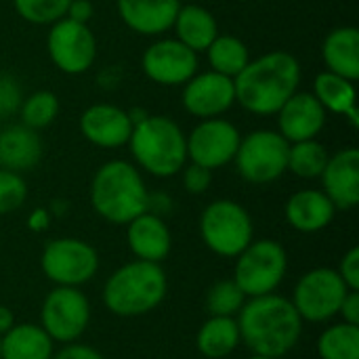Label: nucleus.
<instances>
[{"label":"nucleus","instance_id":"1","mask_svg":"<svg viewBox=\"0 0 359 359\" xmlns=\"http://www.w3.org/2000/svg\"><path fill=\"white\" fill-rule=\"evenodd\" d=\"M236 322L242 343L252 353L271 359L290 353L303 334V320L294 305L276 292L246 299Z\"/></svg>","mask_w":359,"mask_h":359},{"label":"nucleus","instance_id":"2","mask_svg":"<svg viewBox=\"0 0 359 359\" xmlns=\"http://www.w3.org/2000/svg\"><path fill=\"white\" fill-rule=\"evenodd\" d=\"M301 63L288 50H271L233 78L236 103L257 116H276L278 109L299 90Z\"/></svg>","mask_w":359,"mask_h":359},{"label":"nucleus","instance_id":"3","mask_svg":"<svg viewBox=\"0 0 359 359\" xmlns=\"http://www.w3.org/2000/svg\"><path fill=\"white\" fill-rule=\"evenodd\" d=\"M147 185L141 170L126 160H109L90 181L93 210L114 225H126L147 210Z\"/></svg>","mask_w":359,"mask_h":359},{"label":"nucleus","instance_id":"4","mask_svg":"<svg viewBox=\"0 0 359 359\" xmlns=\"http://www.w3.org/2000/svg\"><path fill=\"white\" fill-rule=\"evenodd\" d=\"M168 292V278L160 263L130 261L118 267L103 286V305L118 318H141L156 311Z\"/></svg>","mask_w":359,"mask_h":359},{"label":"nucleus","instance_id":"5","mask_svg":"<svg viewBox=\"0 0 359 359\" xmlns=\"http://www.w3.org/2000/svg\"><path fill=\"white\" fill-rule=\"evenodd\" d=\"M141 170L168 179L187 164V135L168 116H145L133 126L126 143Z\"/></svg>","mask_w":359,"mask_h":359},{"label":"nucleus","instance_id":"6","mask_svg":"<svg viewBox=\"0 0 359 359\" xmlns=\"http://www.w3.org/2000/svg\"><path fill=\"white\" fill-rule=\"evenodd\" d=\"M200 238L217 257L236 259L255 240V223L242 204L215 200L200 215Z\"/></svg>","mask_w":359,"mask_h":359},{"label":"nucleus","instance_id":"7","mask_svg":"<svg viewBox=\"0 0 359 359\" xmlns=\"http://www.w3.org/2000/svg\"><path fill=\"white\" fill-rule=\"evenodd\" d=\"M288 271L286 248L269 238L252 240L238 257L233 265V282L246 294V299L271 294L280 288Z\"/></svg>","mask_w":359,"mask_h":359},{"label":"nucleus","instance_id":"8","mask_svg":"<svg viewBox=\"0 0 359 359\" xmlns=\"http://www.w3.org/2000/svg\"><path fill=\"white\" fill-rule=\"evenodd\" d=\"M290 143L278 130H252L240 139L236 151L238 175L252 185H269L288 170Z\"/></svg>","mask_w":359,"mask_h":359},{"label":"nucleus","instance_id":"9","mask_svg":"<svg viewBox=\"0 0 359 359\" xmlns=\"http://www.w3.org/2000/svg\"><path fill=\"white\" fill-rule=\"evenodd\" d=\"M40 269L55 286L80 288L97 276L99 255L80 238H55L42 248Z\"/></svg>","mask_w":359,"mask_h":359},{"label":"nucleus","instance_id":"10","mask_svg":"<svg viewBox=\"0 0 359 359\" xmlns=\"http://www.w3.org/2000/svg\"><path fill=\"white\" fill-rule=\"evenodd\" d=\"M347 292L349 288L337 269L316 267L299 278L290 303L294 305L303 322L324 324L339 316L341 303Z\"/></svg>","mask_w":359,"mask_h":359},{"label":"nucleus","instance_id":"11","mask_svg":"<svg viewBox=\"0 0 359 359\" xmlns=\"http://www.w3.org/2000/svg\"><path fill=\"white\" fill-rule=\"evenodd\" d=\"M90 324V301L74 286H55L42 301L40 326L61 345L76 343Z\"/></svg>","mask_w":359,"mask_h":359},{"label":"nucleus","instance_id":"12","mask_svg":"<svg viewBox=\"0 0 359 359\" xmlns=\"http://www.w3.org/2000/svg\"><path fill=\"white\" fill-rule=\"evenodd\" d=\"M46 50L59 72L80 76L88 72L97 59V40L86 23L63 17L50 25Z\"/></svg>","mask_w":359,"mask_h":359},{"label":"nucleus","instance_id":"13","mask_svg":"<svg viewBox=\"0 0 359 359\" xmlns=\"http://www.w3.org/2000/svg\"><path fill=\"white\" fill-rule=\"evenodd\" d=\"M240 130L225 118L202 120L187 135V160L208 170L223 168L233 162L240 147Z\"/></svg>","mask_w":359,"mask_h":359},{"label":"nucleus","instance_id":"14","mask_svg":"<svg viewBox=\"0 0 359 359\" xmlns=\"http://www.w3.org/2000/svg\"><path fill=\"white\" fill-rule=\"evenodd\" d=\"M145 76L160 86H181L198 74V53L177 38H160L141 57Z\"/></svg>","mask_w":359,"mask_h":359},{"label":"nucleus","instance_id":"15","mask_svg":"<svg viewBox=\"0 0 359 359\" xmlns=\"http://www.w3.org/2000/svg\"><path fill=\"white\" fill-rule=\"evenodd\" d=\"M181 101L185 111L200 120L221 118L236 103L233 78L212 69L196 74L183 84Z\"/></svg>","mask_w":359,"mask_h":359},{"label":"nucleus","instance_id":"16","mask_svg":"<svg viewBox=\"0 0 359 359\" xmlns=\"http://www.w3.org/2000/svg\"><path fill=\"white\" fill-rule=\"evenodd\" d=\"M82 137L103 149H118L128 143L133 133V122L128 111L111 103H97L82 111L80 116Z\"/></svg>","mask_w":359,"mask_h":359},{"label":"nucleus","instance_id":"17","mask_svg":"<svg viewBox=\"0 0 359 359\" xmlns=\"http://www.w3.org/2000/svg\"><path fill=\"white\" fill-rule=\"evenodd\" d=\"M322 179V191L337 210H353L359 204V149L345 147L328 158Z\"/></svg>","mask_w":359,"mask_h":359},{"label":"nucleus","instance_id":"18","mask_svg":"<svg viewBox=\"0 0 359 359\" xmlns=\"http://www.w3.org/2000/svg\"><path fill=\"white\" fill-rule=\"evenodd\" d=\"M278 133L288 143L318 139L326 126V109L313 97V93H294L278 109Z\"/></svg>","mask_w":359,"mask_h":359},{"label":"nucleus","instance_id":"19","mask_svg":"<svg viewBox=\"0 0 359 359\" xmlns=\"http://www.w3.org/2000/svg\"><path fill=\"white\" fill-rule=\"evenodd\" d=\"M126 242L135 259L162 263L172 250V236L166 221L154 212H143L126 223Z\"/></svg>","mask_w":359,"mask_h":359},{"label":"nucleus","instance_id":"20","mask_svg":"<svg viewBox=\"0 0 359 359\" xmlns=\"http://www.w3.org/2000/svg\"><path fill=\"white\" fill-rule=\"evenodd\" d=\"M124 25L141 36H160L172 29L179 0H116Z\"/></svg>","mask_w":359,"mask_h":359},{"label":"nucleus","instance_id":"21","mask_svg":"<svg viewBox=\"0 0 359 359\" xmlns=\"http://www.w3.org/2000/svg\"><path fill=\"white\" fill-rule=\"evenodd\" d=\"M337 208L322 189H301L284 206L286 223L301 233H318L334 221Z\"/></svg>","mask_w":359,"mask_h":359},{"label":"nucleus","instance_id":"22","mask_svg":"<svg viewBox=\"0 0 359 359\" xmlns=\"http://www.w3.org/2000/svg\"><path fill=\"white\" fill-rule=\"evenodd\" d=\"M42 139L38 130L25 124H11L0 130V168L13 172H27L42 160Z\"/></svg>","mask_w":359,"mask_h":359},{"label":"nucleus","instance_id":"23","mask_svg":"<svg viewBox=\"0 0 359 359\" xmlns=\"http://www.w3.org/2000/svg\"><path fill=\"white\" fill-rule=\"evenodd\" d=\"M322 57L328 72L339 74L351 82L359 78V29L353 25H343L332 29L324 44Z\"/></svg>","mask_w":359,"mask_h":359},{"label":"nucleus","instance_id":"24","mask_svg":"<svg viewBox=\"0 0 359 359\" xmlns=\"http://www.w3.org/2000/svg\"><path fill=\"white\" fill-rule=\"evenodd\" d=\"M313 97L320 101V105L326 111L339 114L349 118L351 126H359V114H358V90H355V82L332 74V72H322L316 76L313 80Z\"/></svg>","mask_w":359,"mask_h":359},{"label":"nucleus","instance_id":"25","mask_svg":"<svg viewBox=\"0 0 359 359\" xmlns=\"http://www.w3.org/2000/svg\"><path fill=\"white\" fill-rule=\"evenodd\" d=\"M175 34L181 44L194 53H206L210 42L219 36V25L215 15L198 4H185L179 8L175 19Z\"/></svg>","mask_w":359,"mask_h":359},{"label":"nucleus","instance_id":"26","mask_svg":"<svg viewBox=\"0 0 359 359\" xmlns=\"http://www.w3.org/2000/svg\"><path fill=\"white\" fill-rule=\"evenodd\" d=\"M2 359H50L55 341L40 324H15L2 334Z\"/></svg>","mask_w":359,"mask_h":359},{"label":"nucleus","instance_id":"27","mask_svg":"<svg viewBox=\"0 0 359 359\" xmlns=\"http://www.w3.org/2000/svg\"><path fill=\"white\" fill-rule=\"evenodd\" d=\"M240 328L236 318L210 316L198 330L196 347L206 359L229 358L240 347Z\"/></svg>","mask_w":359,"mask_h":359},{"label":"nucleus","instance_id":"28","mask_svg":"<svg viewBox=\"0 0 359 359\" xmlns=\"http://www.w3.org/2000/svg\"><path fill=\"white\" fill-rule=\"evenodd\" d=\"M206 55L210 69L229 78H236L250 61L248 46L231 34H219L206 48Z\"/></svg>","mask_w":359,"mask_h":359},{"label":"nucleus","instance_id":"29","mask_svg":"<svg viewBox=\"0 0 359 359\" xmlns=\"http://www.w3.org/2000/svg\"><path fill=\"white\" fill-rule=\"evenodd\" d=\"M320 359H359V326L334 324L328 326L316 343Z\"/></svg>","mask_w":359,"mask_h":359},{"label":"nucleus","instance_id":"30","mask_svg":"<svg viewBox=\"0 0 359 359\" xmlns=\"http://www.w3.org/2000/svg\"><path fill=\"white\" fill-rule=\"evenodd\" d=\"M328 158H330L328 149L318 139L290 143L288 170L297 175L299 179H320V175L326 168Z\"/></svg>","mask_w":359,"mask_h":359},{"label":"nucleus","instance_id":"31","mask_svg":"<svg viewBox=\"0 0 359 359\" xmlns=\"http://www.w3.org/2000/svg\"><path fill=\"white\" fill-rule=\"evenodd\" d=\"M57 114H59V99L50 90L32 93L29 97H25L21 101V107H19L21 124H25L34 130H42L48 124H53Z\"/></svg>","mask_w":359,"mask_h":359},{"label":"nucleus","instance_id":"32","mask_svg":"<svg viewBox=\"0 0 359 359\" xmlns=\"http://www.w3.org/2000/svg\"><path fill=\"white\" fill-rule=\"evenodd\" d=\"M246 303V294L233 280H219L206 292V311L208 316L236 318Z\"/></svg>","mask_w":359,"mask_h":359},{"label":"nucleus","instance_id":"33","mask_svg":"<svg viewBox=\"0 0 359 359\" xmlns=\"http://www.w3.org/2000/svg\"><path fill=\"white\" fill-rule=\"evenodd\" d=\"M72 0H13L17 15L34 25H53L63 19Z\"/></svg>","mask_w":359,"mask_h":359},{"label":"nucleus","instance_id":"34","mask_svg":"<svg viewBox=\"0 0 359 359\" xmlns=\"http://www.w3.org/2000/svg\"><path fill=\"white\" fill-rule=\"evenodd\" d=\"M27 185L19 172L0 168V215H11L23 206Z\"/></svg>","mask_w":359,"mask_h":359},{"label":"nucleus","instance_id":"35","mask_svg":"<svg viewBox=\"0 0 359 359\" xmlns=\"http://www.w3.org/2000/svg\"><path fill=\"white\" fill-rule=\"evenodd\" d=\"M23 101L21 86L15 76L11 74H0V120L13 116L19 111Z\"/></svg>","mask_w":359,"mask_h":359},{"label":"nucleus","instance_id":"36","mask_svg":"<svg viewBox=\"0 0 359 359\" xmlns=\"http://www.w3.org/2000/svg\"><path fill=\"white\" fill-rule=\"evenodd\" d=\"M181 170H183V187H185L187 194L200 196V194H204V191L210 187V183H212V170H208V168H204V166H200V164L189 162V164H185Z\"/></svg>","mask_w":359,"mask_h":359},{"label":"nucleus","instance_id":"37","mask_svg":"<svg viewBox=\"0 0 359 359\" xmlns=\"http://www.w3.org/2000/svg\"><path fill=\"white\" fill-rule=\"evenodd\" d=\"M339 276L343 278V282L347 284L349 290H359V248L353 246L345 252V257L341 259L339 265Z\"/></svg>","mask_w":359,"mask_h":359},{"label":"nucleus","instance_id":"38","mask_svg":"<svg viewBox=\"0 0 359 359\" xmlns=\"http://www.w3.org/2000/svg\"><path fill=\"white\" fill-rule=\"evenodd\" d=\"M50 359H105L95 347L90 345H82V343H69L63 349H59L57 353H53Z\"/></svg>","mask_w":359,"mask_h":359},{"label":"nucleus","instance_id":"39","mask_svg":"<svg viewBox=\"0 0 359 359\" xmlns=\"http://www.w3.org/2000/svg\"><path fill=\"white\" fill-rule=\"evenodd\" d=\"M339 316L343 318L345 324L359 326V290H349L347 297L341 303Z\"/></svg>","mask_w":359,"mask_h":359},{"label":"nucleus","instance_id":"40","mask_svg":"<svg viewBox=\"0 0 359 359\" xmlns=\"http://www.w3.org/2000/svg\"><path fill=\"white\" fill-rule=\"evenodd\" d=\"M93 13H95V8H93V4L88 0H72L69 6H67L65 17L72 19V21H78V23H86L88 25V21L93 19Z\"/></svg>","mask_w":359,"mask_h":359},{"label":"nucleus","instance_id":"41","mask_svg":"<svg viewBox=\"0 0 359 359\" xmlns=\"http://www.w3.org/2000/svg\"><path fill=\"white\" fill-rule=\"evenodd\" d=\"M50 219L53 215L48 212V208H34L27 217V227L34 233H42L50 227Z\"/></svg>","mask_w":359,"mask_h":359},{"label":"nucleus","instance_id":"42","mask_svg":"<svg viewBox=\"0 0 359 359\" xmlns=\"http://www.w3.org/2000/svg\"><path fill=\"white\" fill-rule=\"evenodd\" d=\"M170 208H172V200L166 194H162V191L160 194H147V210L145 212H154V215L164 219V215L170 212Z\"/></svg>","mask_w":359,"mask_h":359},{"label":"nucleus","instance_id":"43","mask_svg":"<svg viewBox=\"0 0 359 359\" xmlns=\"http://www.w3.org/2000/svg\"><path fill=\"white\" fill-rule=\"evenodd\" d=\"M13 326H15V316H13V311H11L8 307L0 305V337H2L4 332H8Z\"/></svg>","mask_w":359,"mask_h":359},{"label":"nucleus","instance_id":"44","mask_svg":"<svg viewBox=\"0 0 359 359\" xmlns=\"http://www.w3.org/2000/svg\"><path fill=\"white\" fill-rule=\"evenodd\" d=\"M65 210H67V202H65V200H55V202L50 204V208H48V212H50V215H57V217L65 215Z\"/></svg>","mask_w":359,"mask_h":359},{"label":"nucleus","instance_id":"45","mask_svg":"<svg viewBox=\"0 0 359 359\" xmlns=\"http://www.w3.org/2000/svg\"><path fill=\"white\" fill-rule=\"evenodd\" d=\"M246 359H271V358H265V355H257V353H252L250 358H246Z\"/></svg>","mask_w":359,"mask_h":359},{"label":"nucleus","instance_id":"46","mask_svg":"<svg viewBox=\"0 0 359 359\" xmlns=\"http://www.w3.org/2000/svg\"><path fill=\"white\" fill-rule=\"evenodd\" d=\"M2 339V337H0ZM0 359H2V343H0Z\"/></svg>","mask_w":359,"mask_h":359}]
</instances>
